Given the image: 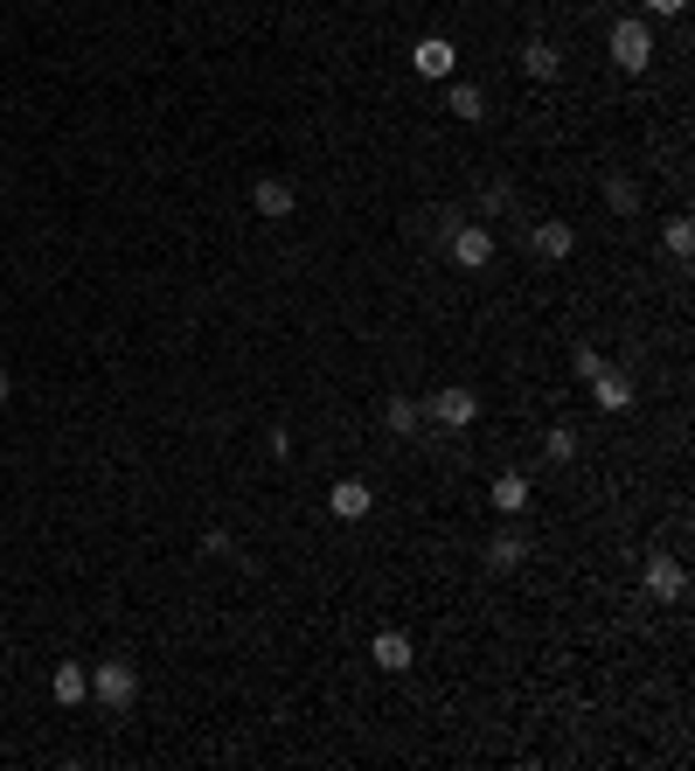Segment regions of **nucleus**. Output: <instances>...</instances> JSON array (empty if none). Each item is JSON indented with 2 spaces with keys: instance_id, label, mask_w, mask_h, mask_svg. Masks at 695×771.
<instances>
[{
  "instance_id": "1",
  "label": "nucleus",
  "mask_w": 695,
  "mask_h": 771,
  "mask_svg": "<svg viewBox=\"0 0 695 771\" xmlns=\"http://www.w3.org/2000/svg\"><path fill=\"white\" fill-rule=\"evenodd\" d=\"M605 49H612V63H620L626 76H640V70H654V29L640 14H626V21H612V35H605Z\"/></svg>"
},
{
  "instance_id": "2",
  "label": "nucleus",
  "mask_w": 695,
  "mask_h": 771,
  "mask_svg": "<svg viewBox=\"0 0 695 771\" xmlns=\"http://www.w3.org/2000/svg\"><path fill=\"white\" fill-rule=\"evenodd\" d=\"M91 696L105 702V709H133V696H140V675H133V660H98V675H91Z\"/></svg>"
},
{
  "instance_id": "3",
  "label": "nucleus",
  "mask_w": 695,
  "mask_h": 771,
  "mask_svg": "<svg viewBox=\"0 0 695 771\" xmlns=\"http://www.w3.org/2000/svg\"><path fill=\"white\" fill-rule=\"evenodd\" d=\"M452 265L459 271H487L494 265V229L487 223H452Z\"/></svg>"
},
{
  "instance_id": "4",
  "label": "nucleus",
  "mask_w": 695,
  "mask_h": 771,
  "mask_svg": "<svg viewBox=\"0 0 695 771\" xmlns=\"http://www.w3.org/2000/svg\"><path fill=\"white\" fill-rule=\"evenodd\" d=\"M425 410H431V418H439L446 431H467V424L480 418V397L467 390V382H452V390H431V397H425Z\"/></svg>"
},
{
  "instance_id": "5",
  "label": "nucleus",
  "mask_w": 695,
  "mask_h": 771,
  "mask_svg": "<svg viewBox=\"0 0 695 771\" xmlns=\"http://www.w3.org/2000/svg\"><path fill=\"white\" fill-rule=\"evenodd\" d=\"M647 598H661V605H682L688 598V570L675 556H654L647 563Z\"/></svg>"
},
{
  "instance_id": "6",
  "label": "nucleus",
  "mask_w": 695,
  "mask_h": 771,
  "mask_svg": "<svg viewBox=\"0 0 695 771\" xmlns=\"http://www.w3.org/2000/svg\"><path fill=\"white\" fill-rule=\"evenodd\" d=\"M410 70H418V76H452L459 70V49L446 35H425L418 49H410Z\"/></svg>"
},
{
  "instance_id": "7",
  "label": "nucleus",
  "mask_w": 695,
  "mask_h": 771,
  "mask_svg": "<svg viewBox=\"0 0 695 771\" xmlns=\"http://www.w3.org/2000/svg\"><path fill=\"white\" fill-rule=\"evenodd\" d=\"M327 507H334V522H362V514L376 507V494H369V480H334Z\"/></svg>"
},
{
  "instance_id": "8",
  "label": "nucleus",
  "mask_w": 695,
  "mask_h": 771,
  "mask_svg": "<svg viewBox=\"0 0 695 771\" xmlns=\"http://www.w3.org/2000/svg\"><path fill=\"white\" fill-rule=\"evenodd\" d=\"M369 660L382 667V675H403V667L418 660V647H410V633H376L369 639Z\"/></svg>"
},
{
  "instance_id": "9",
  "label": "nucleus",
  "mask_w": 695,
  "mask_h": 771,
  "mask_svg": "<svg viewBox=\"0 0 695 771\" xmlns=\"http://www.w3.org/2000/svg\"><path fill=\"white\" fill-rule=\"evenodd\" d=\"M49 696H57L63 709H76V702L91 696V667H84V660H63L57 675H49Z\"/></svg>"
},
{
  "instance_id": "10",
  "label": "nucleus",
  "mask_w": 695,
  "mask_h": 771,
  "mask_svg": "<svg viewBox=\"0 0 695 771\" xmlns=\"http://www.w3.org/2000/svg\"><path fill=\"white\" fill-rule=\"evenodd\" d=\"M529 244H535V257H571V250H578V229H571V223H535Z\"/></svg>"
},
{
  "instance_id": "11",
  "label": "nucleus",
  "mask_w": 695,
  "mask_h": 771,
  "mask_svg": "<svg viewBox=\"0 0 695 771\" xmlns=\"http://www.w3.org/2000/svg\"><path fill=\"white\" fill-rule=\"evenodd\" d=\"M522 556H529V528H501L494 543H487V563H494V570H514Z\"/></svg>"
},
{
  "instance_id": "12",
  "label": "nucleus",
  "mask_w": 695,
  "mask_h": 771,
  "mask_svg": "<svg viewBox=\"0 0 695 771\" xmlns=\"http://www.w3.org/2000/svg\"><path fill=\"white\" fill-rule=\"evenodd\" d=\"M591 397H599V410H626L633 403V382L620 369H599V376H591Z\"/></svg>"
},
{
  "instance_id": "13",
  "label": "nucleus",
  "mask_w": 695,
  "mask_h": 771,
  "mask_svg": "<svg viewBox=\"0 0 695 771\" xmlns=\"http://www.w3.org/2000/svg\"><path fill=\"white\" fill-rule=\"evenodd\" d=\"M251 209H257V216H272V223H278V216H293V188H286V182H257V188H251Z\"/></svg>"
},
{
  "instance_id": "14",
  "label": "nucleus",
  "mask_w": 695,
  "mask_h": 771,
  "mask_svg": "<svg viewBox=\"0 0 695 771\" xmlns=\"http://www.w3.org/2000/svg\"><path fill=\"white\" fill-rule=\"evenodd\" d=\"M487 501H494L501 514H522V507H529V480H522V473H501L494 486H487Z\"/></svg>"
},
{
  "instance_id": "15",
  "label": "nucleus",
  "mask_w": 695,
  "mask_h": 771,
  "mask_svg": "<svg viewBox=\"0 0 695 771\" xmlns=\"http://www.w3.org/2000/svg\"><path fill=\"white\" fill-rule=\"evenodd\" d=\"M418 418H425L418 397H390V410H382V424H390L397 439H410V431H418Z\"/></svg>"
},
{
  "instance_id": "16",
  "label": "nucleus",
  "mask_w": 695,
  "mask_h": 771,
  "mask_svg": "<svg viewBox=\"0 0 695 771\" xmlns=\"http://www.w3.org/2000/svg\"><path fill=\"white\" fill-rule=\"evenodd\" d=\"M522 70L535 76V84H550V76L563 70V56H556V49H550V42H529V49H522Z\"/></svg>"
},
{
  "instance_id": "17",
  "label": "nucleus",
  "mask_w": 695,
  "mask_h": 771,
  "mask_svg": "<svg viewBox=\"0 0 695 771\" xmlns=\"http://www.w3.org/2000/svg\"><path fill=\"white\" fill-rule=\"evenodd\" d=\"M446 112H452V119H480V112H487L480 84H452V91H446Z\"/></svg>"
},
{
  "instance_id": "18",
  "label": "nucleus",
  "mask_w": 695,
  "mask_h": 771,
  "mask_svg": "<svg viewBox=\"0 0 695 771\" xmlns=\"http://www.w3.org/2000/svg\"><path fill=\"white\" fill-rule=\"evenodd\" d=\"M605 202H612V216H640V188H633V182H612Z\"/></svg>"
},
{
  "instance_id": "19",
  "label": "nucleus",
  "mask_w": 695,
  "mask_h": 771,
  "mask_svg": "<svg viewBox=\"0 0 695 771\" xmlns=\"http://www.w3.org/2000/svg\"><path fill=\"white\" fill-rule=\"evenodd\" d=\"M550 459H556V466H563V459H578V431H571V424L550 431Z\"/></svg>"
},
{
  "instance_id": "20",
  "label": "nucleus",
  "mask_w": 695,
  "mask_h": 771,
  "mask_svg": "<svg viewBox=\"0 0 695 771\" xmlns=\"http://www.w3.org/2000/svg\"><path fill=\"white\" fill-rule=\"evenodd\" d=\"M667 250H675V257H688V250H695V229H688V216H675V223H667Z\"/></svg>"
},
{
  "instance_id": "21",
  "label": "nucleus",
  "mask_w": 695,
  "mask_h": 771,
  "mask_svg": "<svg viewBox=\"0 0 695 771\" xmlns=\"http://www.w3.org/2000/svg\"><path fill=\"white\" fill-rule=\"evenodd\" d=\"M571 369H578V376L591 382V376H599V369H605V354H599V348H578V354H571Z\"/></svg>"
},
{
  "instance_id": "22",
  "label": "nucleus",
  "mask_w": 695,
  "mask_h": 771,
  "mask_svg": "<svg viewBox=\"0 0 695 771\" xmlns=\"http://www.w3.org/2000/svg\"><path fill=\"white\" fill-rule=\"evenodd\" d=\"M688 0H647V14H682Z\"/></svg>"
},
{
  "instance_id": "23",
  "label": "nucleus",
  "mask_w": 695,
  "mask_h": 771,
  "mask_svg": "<svg viewBox=\"0 0 695 771\" xmlns=\"http://www.w3.org/2000/svg\"><path fill=\"white\" fill-rule=\"evenodd\" d=\"M14 397V382H8V369H0V403H8Z\"/></svg>"
}]
</instances>
